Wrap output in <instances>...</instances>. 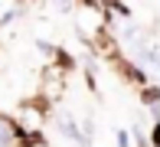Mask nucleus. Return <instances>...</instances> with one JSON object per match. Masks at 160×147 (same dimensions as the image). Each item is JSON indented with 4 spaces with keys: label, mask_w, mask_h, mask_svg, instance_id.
<instances>
[{
    "label": "nucleus",
    "mask_w": 160,
    "mask_h": 147,
    "mask_svg": "<svg viewBox=\"0 0 160 147\" xmlns=\"http://www.w3.org/2000/svg\"><path fill=\"white\" fill-rule=\"evenodd\" d=\"M141 101L144 105H157L160 101V88L157 85H141Z\"/></svg>",
    "instance_id": "nucleus-1"
},
{
    "label": "nucleus",
    "mask_w": 160,
    "mask_h": 147,
    "mask_svg": "<svg viewBox=\"0 0 160 147\" xmlns=\"http://www.w3.org/2000/svg\"><path fill=\"white\" fill-rule=\"evenodd\" d=\"M101 3H105V7H111V10H114V13H121V17H131V10L121 3V0H101Z\"/></svg>",
    "instance_id": "nucleus-2"
},
{
    "label": "nucleus",
    "mask_w": 160,
    "mask_h": 147,
    "mask_svg": "<svg viewBox=\"0 0 160 147\" xmlns=\"http://www.w3.org/2000/svg\"><path fill=\"white\" fill-rule=\"evenodd\" d=\"M150 144H154V147H160V118H157L154 131H150Z\"/></svg>",
    "instance_id": "nucleus-3"
},
{
    "label": "nucleus",
    "mask_w": 160,
    "mask_h": 147,
    "mask_svg": "<svg viewBox=\"0 0 160 147\" xmlns=\"http://www.w3.org/2000/svg\"><path fill=\"white\" fill-rule=\"evenodd\" d=\"M118 147H131V141H128V131H118Z\"/></svg>",
    "instance_id": "nucleus-4"
}]
</instances>
